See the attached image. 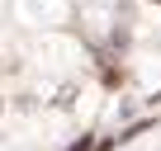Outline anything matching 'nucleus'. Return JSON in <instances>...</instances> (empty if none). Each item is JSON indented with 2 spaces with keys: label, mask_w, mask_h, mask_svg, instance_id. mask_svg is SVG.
<instances>
[{
  "label": "nucleus",
  "mask_w": 161,
  "mask_h": 151,
  "mask_svg": "<svg viewBox=\"0 0 161 151\" xmlns=\"http://www.w3.org/2000/svg\"><path fill=\"white\" fill-rule=\"evenodd\" d=\"M71 151H104V146H90V142H80V146H71Z\"/></svg>",
  "instance_id": "nucleus-1"
},
{
  "label": "nucleus",
  "mask_w": 161,
  "mask_h": 151,
  "mask_svg": "<svg viewBox=\"0 0 161 151\" xmlns=\"http://www.w3.org/2000/svg\"><path fill=\"white\" fill-rule=\"evenodd\" d=\"M152 5H161V0H152Z\"/></svg>",
  "instance_id": "nucleus-2"
}]
</instances>
